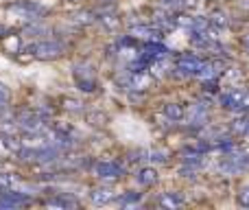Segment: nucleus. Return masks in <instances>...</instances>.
I'll return each mask as SVG.
<instances>
[{
  "label": "nucleus",
  "mask_w": 249,
  "mask_h": 210,
  "mask_svg": "<svg viewBox=\"0 0 249 210\" xmlns=\"http://www.w3.org/2000/svg\"><path fill=\"white\" fill-rule=\"evenodd\" d=\"M221 105H223L225 110L249 112V92L247 90H238V88H232L230 92L221 95Z\"/></svg>",
  "instance_id": "f257e3e1"
},
{
  "label": "nucleus",
  "mask_w": 249,
  "mask_h": 210,
  "mask_svg": "<svg viewBox=\"0 0 249 210\" xmlns=\"http://www.w3.org/2000/svg\"><path fill=\"white\" fill-rule=\"evenodd\" d=\"M94 173L101 180H118V177L124 173L123 164H118L116 160H101V162L94 164Z\"/></svg>",
  "instance_id": "f03ea898"
},
{
  "label": "nucleus",
  "mask_w": 249,
  "mask_h": 210,
  "mask_svg": "<svg viewBox=\"0 0 249 210\" xmlns=\"http://www.w3.org/2000/svg\"><path fill=\"white\" fill-rule=\"evenodd\" d=\"M29 53L33 57H39V59H55L64 53V46L59 42H39L35 46H31Z\"/></svg>",
  "instance_id": "7ed1b4c3"
},
{
  "label": "nucleus",
  "mask_w": 249,
  "mask_h": 210,
  "mask_svg": "<svg viewBox=\"0 0 249 210\" xmlns=\"http://www.w3.org/2000/svg\"><path fill=\"white\" fill-rule=\"evenodd\" d=\"M74 79L83 92H92L96 88V79L90 66H74Z\"/></svg>",
  "instance_id": "20e7f679"
},
{
  "label": "nucleus",
  "mask_w": 249,
  "mask_h": 210,
  "mask_svg": "<svg viewBox=\"0 0 249 210\" xmlns=\"http://www.w3.org/2000/svg\"><path fill=\"white\" fill-rule=\"evenodd\" d=\"M221 173H225V175H234V173H243L245 169H249V160L245 155H230V158H225L223 162H221Z\"/></svg>",
  "instance_id": "39448f33"
},
{
  "label": "nucleus",
  "mask_w": 249,
  "mask_h": 210,
  "mask_svg": "<svg viewBox=\"0 0 249 210\" xmlns=\"http://www.w3.org/2000/svg\"><path fill=\"white\" fill-rule=\"evenodd\" d=\"M129 33L138 39H144L146 44L151 42H162V29H155V26H146V24H138V26H131Z\"/></svg>",
  "instance_id": "423d86ee"
},
{
  "label": "nucleus",
  "mask_w": 249,
  "mask_h": 210,
  "mask_svg": "<svg viewBox=\"0 0 249 210\" xmlns=\"http://www.w3.org/2000/svg\"><path fill=\"white\" fill-rule=\"evenodd\" d=\"M199 68H201V59L195 55H181L179 59H177V70H179L181 77H188V75L197 77Z\"/></svg>",
  "instance_id": "0eeeda50"
},
{
  "label": "nucleus",
  "mask_w": 249,
  "mask_h": 210,
  "mask_svg": "<svg viewBox=\"0 0 249 210\" xmlns=\"http://www.w3.org/2000/svg\"><path fill=\"white\" fill-rule=\"evenodd\" d=\"M29 204V197L22 193H13V191H2L0 193V208H16V206H24Z\"/></svg>",
  "instance_id": "6e6552de"
},
{
  "label": "nucleus",
  "mask_w": 249,
  "mask_h": 210,
  "mask_svg": "<svg viewBox=\"0 0 249 210\" xmlns=\"http://www.w3.org/2000/svg\"><path fill=\"white\" fill-rule=\"evenodd\" d=\"M20 127L29 134H39L44 129V120L33 112H26V114L20 116Z\"/></svg>",
  "instance_id": "1a4fd4ad"
},
{
  "label": "nucleus",
  "mask_w": 249,
  "mask_h": 210,
  "mask_svg": "<svg viewBox=\"0 0 249 210\" xmlns=\"http://www.w3.org/2000/svg\"><path fill=\"white\" fill-rule=\"evenodd\" d=\"M208 114H210V110H208L206 103H193V105L188 107V112H186V116H188V123H193V125L206 123Z\"/></svg>",
  "instance_id": "9d476101"
},
{
  "label": "nucleus",
  "mask_w": 249,
  "mask_h": 210,
  "mask_svg": "<svg viewBox=\"0 0 249 210\" xmlns=\"http://www.w3.org/2000/svg\"><path fill=\"white\" fill-rule=\"evenodd\" d=\"M11 11L22 13V18H24V20H35L37 16H42V13H44V9L37 7V4H33V2H18V4H13V7H11Z\"/></svg>",
  "instance_id": "9b49d317"
},
{
  "label": "nucleus",
  "mask_w": 249,
  "mask_h": 210,
  "mask_svg": "<svg viewBox=\"0 0 249 210\" xmlns=\"http://www.w3.org/2000/svg\"><path fill=\"white\" fill-rule=\"evenodd\" d=\"M223 70V64L221 61H201V68H199L197 77L201 81H208V79H216V75Z\"/></svg>",
  "instance_id": "f8f14e48"
},
{
  "label": "nucleus",
  "mask_w": 249,
  "mask_h": 210,
  "mask_svg": "<svg viewBox=\"0 0 249 210\" xmlns=\"http://www.w3.org/2000/svg\"><path fill=\"white\" fill-rule=\"evenodd\" d=\"M158 204L160 206H164V208H179L181 204H184V195H179V193H164V195H160V199H158Z\"/></svg>",
  "instance_id": "ddd939ff"
},
{
  "label": "nucleus",
  "mask_w": 249,
  "mask_h": 210,
  "mask_svg": "<svg viewBox=\"0 0 249 210\" xmlns=\"http://www.w3.org/2000/svg\"><path fill=\"white\" fill-rule=\"evenodd\" d=\"M162 114L166 116L168 120H181L186 116V110H184V105H179V103H164Z\"/></svg>",
  "instance_id": "4468645a"
},
{
  "label": "nucleus",
  "mask_w": 249,
  "mask_h": 210,
  "mask_svg": "<svg viewBox=\"0 0 249 210\" xmlns=\"http://www.w3.org/2000/svg\"><path fill=\"white\" fill-rule=\"evenodd\" d=\"M90 199L96 206H105V204H109L114 199V193H112V189H94L90 193Z\"/></svg>",
  "instance_id": "2eb2a0df"
},
{
  "label": "nucleus",
  "mask_w": 249,
  "mask_h": 210,
  "mask_svg": "<svg viewBox=\"0 0 249 210\" xmlns=\"http://www.w3.org/2000/svg\"><path fill=\"white\" fill-rule=\"evenodd\" d=\"M158 171H155V169H151V167H144V169H140V173H138V182H140L142 186H146V189H149V186H155L158 184Z\"/></svg>",
  "instance_id": "dca6fc26"
},
{
  "label": "nucleus",
  "mask_w": 249,
  "mask_h": 210,
  "mask_svg": "<svg viewBox=\"0 0 249 210\" xmlns=\"http://www.w3.org/2000/svg\"><path fill=\"white\" fill-rule=\"evenodd\" d=\"M129 86L136 88V90H146V88H149V77H146V73L133 70V73L129 75Z\"/></svg>",
  "instance_id": "f3484780"
},
{
  "label": "nucleus",
  "mask_w": 249,
  "mask_h": 210,
  "mask_svg": "<svg viewBox=\"0 0 249 210\" xmlns=\"http://www.w3.org/2000/svg\"><path fill=\"white\" fill-rule=\"evenodd\" d=\"M208 20H210V24L214 26V29H223V26H228V16H225V11H221V9L212 11Z\"/></svg>",
  "instance_id": "a211bd4d"
},
{
  "label": "nucleus",
  "mask_w": 249,
  "mask_h": 210,
  "mask_svg": "<svg viewBox=\"0 0 249 210\" xmlns=\"http://www.w3.org/2000/svg\"><path fill=\"white\" fill-rule=\"evenodd\" d=\"M48 206H59V208H74L77 206V199H70V197H55V199H48Z\"/></svg>",
  "instance_id": "6ab92c4d"
},
{
  "label": "nucleus",
  "mask_w": 249,
  "mask_h": 210,
  "mask_svg": "<svg viewBox=\"0 0 249 210\" xmlns=\"http://www.w3.org/2000/svg\"><path fill=\"white\" fill-rule=\"evenodd\" d=\"M146 158L153 160V162H166V160H168V153H166V151L153 149V151H146Z\"/></svg>",
  "instance_id": "aec40b11"
},
{
  "label": "nucleus",
  "mask_w": 249,
  "mask_h": 210,
  "mask_svg": "<svg viewBox=\"0 0 249 210\" xmlns=\"http://www.w3.org/2000/svg\"><path fill=\"white\" fill-rule=\"evenodd\" d=\"M138 202H140V195H138V193H127V195H123V197H121L123 206H127V204H129V206H133V204H138Z\"/></svg>",
  "instance_id": "412c9836"
},
{
  "label": "nucleus",
  "mask_w": 249,
  "mask_h": 210,
  "mask_svg": "<svg viewBox=\"0 0 249 210\" xmlns=\"http://www.w3.org/2000/svg\"><path fill=\"white\" fill-rule=\"evenodd\" d=\"M238 204H241L243 208H249V186H245V189L238 193Z\"/></svg>",
  "instance_id": "4be33fe9"
},
{
  "label": "nucleus",
  "mask_w": 249,
  "mask_h": 210,
  "mask_svg": "<svg viewBox=\"0 0 249 210\" xmlns=\"http://www.w3.org/2000/svg\"><path fill=\"white\" fill-rule=\"evenodd\" d=\"M7 96H9V95H7V88H4L2 83H0V105H2L4 101H7Z\"/></svg>",
  "instance_id": "5701e85b"
},
{
  "label": "nucleus",
  "mask_w": 249,
  "mask_h": 210,
  "mask_svg": "<svg viewBox=\"0 0 249 210\" xmlns=\"http://www.w3.org/2000/svg\"><path fill=\"white\" fill-rule=\"evenodd\" d=\"M7 46H9V48H18V38H11V39H7Z\"/></svg>",
  "instance_id": "b1692460"
},
{
  "label": "nucleus",
  "mask_w": 249,
  "mask_h": 210,
  "mask_svg": "<svg viewBox=\"0 0 249 210\" xmlns=\"http://www.w3.org/2000/svg\"><path fill=\"white\" fill-rule=\"evenodd\" d=\"M4 33H7V31H4V29H2V26H0V38H2V35H4Z\"/></svg>",
  "instance_id": "393cba45"
}]
</instances>
